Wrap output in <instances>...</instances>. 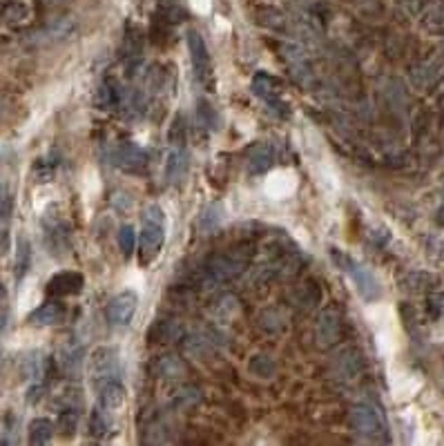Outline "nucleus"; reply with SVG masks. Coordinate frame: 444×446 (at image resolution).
Returning a JSON list of instances; mask_svg holds the SVG:
<instances>
[{
	"mask_svg": "<svg viewBox=\"0 0 444 446\" xmlns=\"http://www.w3.org/2000/svg\"><path fill=\"white\" fill-rule=\"evenodd\" d=\"M331 257H333V261L339 270H344L351 277V282L355 284V288H358L360 297L364 301H377L379 297H382V286H379L373 270H369V268H366L364 263H360L358 259H353L351 254L344 252V250L331 248Z\"/></svg>",
	"mask_w": 444,
	"mask_h": 446,
	"instance_id": "nucleus-1",
	"label": "nucleus"
},
{
	"mask_svg": "<svg viewBox=\"0 0 444 446\" xmlns=\"http://www.w3.org/2000/svg\"><path fill=\"white\" fill-rule=\"evenodd\" d=\"M141 263H152L166 244V214L159 206H148L143 210V228H141Z\"/></svg>",
	"mask_w": 444,
	"mask_h": 446,
	"instance_id": "nucleus-2",
	"label": "nucleus"
},
{
	"mask_svg": "<svg viewBox=\"0 0 444 446\" xmlns=\"http://www.w3.org/2000/svg\"><path fill=\"white\" fill-rule=\"evenodd\" d=\"M246 265H248V254L244 250L214 254L204 268V282L208 286H221L235 279L241 270H246Z\"/></svg>",
	"mask_w": 444,
	"mask_h": 446,
	"instance_id": "nucleus-3",
	"label": "nucleus"
},
{
	"mask_svg": "<svg viewBox=\"0 0 444 446\" xmlns=\"http://www.w3.org/2000/svg\"><path fill=\"white\" fill-rule=\"evenodd\" d=\"M87 373H90V381L96 391H100L105 384H110V381H117L121 377L119 350L114 346L94 348L90 360H87Z\"/></svg>",
	"mask_w": 444,
	"mask_h": 446,
	"instance_id": "nucleus-4",
	"label": "nucleus"
},
{
	"mask_svg": "<svg viewBox=\"0 0 444 446\" xmlns=\"http://www.w3.org/2000/svg\"><path fill=\"white\" fill-rule=\"evenodd\" d=\"M190 157L185 150V136H183V119H176L170 130V150L166 159V178L170 183H181L188 174Z\"/></svg>",
	"mask_w": 444,
	"mask_h": 446,
	"instance_id": "nucleus-5",
	"label": "nucleus"
},
{
	"mask_svg": "<svg viewBox=\"0 0 444 446\" xmlns=\"http://www.w3.org/2000/svg\"><path fill=\"white\" fill-rule=\"evenodd\" d=\"M351 426L355 433H360V435H366V438L377 440L386 435V422L382 413L369 404H360L351 411Z\"/></svg>",
	"mask_w": 444,
	"mask_h": 446,
	"instance_id": "nucleus-6",
	"label": "nucleus"
},
{
	"mask_svg": "<svg viewBox=\"0 0 444 446\" xmlns=\"http://www.w3.org/2000/svg\"><path fill=\"white\" fill-rule=\"evenodd\" d=\"M138 308V295L134 290H123L119 295H114L105 308L107 322L114 328H128L134 320Z\"/></svg>",
	"mask_w": 444,
	"mask_h": 446,
	"instance_id": "nucleus-7",
	"label": "nucleus"
},
{
	"mask_svg": "<svg viewBox=\"0 0 444 446\" xmlns=\"http://www.w3.org/2000/svg\"><path fill=\"white\" fill-rule=\"evenodd\" d=\"M252 92H255V96L261 98L263 103L277 114V117L286 119L290 114V107L286 105V100L282 98V92H279L277 81L273 79V76L259 72L255 79H252Z\"/></svg>",
	"mask_w": 444,
	"mask_h": 446,
	"instance_id": "nucleus-8",
	"label": "nucleus"
},
{
	"mask_svg": "<svg viewBox=\"0 0 444 446\" xmlns=\"http://www.w3.org/2000/svg\"><path fill=\"white\" fill-rule=\"evenodd\" d=\"M112 161L117 168H121L125 172H132V174H138V172L148 170L150 155L141 145H136L132 141H123V143L117 145V150H114Z\"/></svg>",
	"mask_w": 444,
	"mask_h": 446,
	"instance_id": "nucleus-9",
	"label": "nucleus"
},
{
	"mask_svg": "<svg viewBox=\"0 0 444 446\" xmlns=\"http://www.w3.org/2000/svg\"><path fill=\"white\" fill-rule=\"evenodd\" d=\"M188 45H190V56H192V67H195L197 79L204 85H210L212 83V58H210L204 36L199 32H190Z\"/></svg>",
	"mask_w": 444,
	"mask_h": 446,
	"instance_id": "nucleus-10",
	"label": "nucleus"
},
{
	"mask_svg": "<svg viewBox=\"0 0 444 446\" xmlns=\"http://www.w3.org/2000/svg\"><path fill=\"white\" fill-rule=\"evenodd\" d=\"M43 228H45V244L49 248V254H63L70 250V225L54 216V219H49L45 216L43 219Z\"/></svg>",
	"mask_w": 444,
	"mask_h": 446,
	"instance_id": "nucleus-11",
	"label": "nucleus"
},
{
	"mask_svg": "<svg viewBox=\"0 0 444 446\" xmlns=\"http://www.w3.org/2000/svg\"><path fill=\"white\" fill-rule=\"evenodd\" d=\"M341 337V317L335 310H324L315 326V339L320 348H331Z\"/></svg>",
	"mask_w": 444,
	"mask_h": 446,
	"instance_id": "nucleus-12",
	"label": "nucleus"
},
{
	"mask_svg": "<svg viewBox=\"0 0 444 446\" xmlns=\"http://www.w3.org/2000/svg\"><path fill=\"white\" fill-rule=\"evenodd\" d=\"M85 288V279L81 273L76 270H65L58 273L47 282V292L52 297H72V295H81Z\"/></svg>",
	"mask_w": 444,
	"mask_h": 446,
	"instance_id": "nucleus-13",
	"label": "nucleus"
},
{
	"mask_svg": "<svg viewBox=\"0 0 444 446\" xmlns=\"http://www.w3.org/2000/svg\"><path fill=\"white\" fill-rule=\"evenodd\" d=\"M65 320V306L58 299H49L43 306H38L36 310L30 313L27 322L32 326H56Z\"/></svg>",
	"mask_w": 444,
	"mask_h": 446,
	"instance_id": "nucleus-14",
	"label": "nucleus"
},
{
	"mask_svg": "<svg viewBox=\"0 0 444 446\" xmlns=\"http://www.w3.org/2000/svg\"><path fill=\"white\" fill-rule=\"evenodd\" d=\"M83 348L79 346V343H63V346L58 348L56 353V364L63 373H65L67 377H76L81 373V368H83Z\"/></svg>",
	"mask_w": 444,
	"mask_h": 446,
	"instance_id": "nucleus-15",
	"label": "nucleus"
},
{
	"mask_svg": "<svg viewBox=\"0 0 444 446\" xmlns=\"http://www.w3.org/2000/svg\"><path fill=\"white\" fill-rule=\"evenodd\" d=\"M125 395H128V393H125V386L121 384V379L110 381V384H105L103 388L98 391V406H103L105 411L114 413V411L123 409Z\"/></svg>",
	"mask_w": 444,
	"mask_h": 446,
	"instance_id": "nucleus-16",
	"label": "nucleus"
},
{
	"mask_svg": "<svg viewBox=\"0 0 444 446\" xmlns=\"http://www.w3.org/2000/svg\"><path fill=\"white\" fill-rule=\"evenodd\" d=\"M56 433V424L52 422V419L47 417H36L30 422V428H27V442L32 446H43V444H49Z\"/></svg>",
	"mask_w": 444,
	"mask_h": 446,
	"instance_id": "nucleus-17",
	"label": "nucleus"
},
{
	"mask_svg": "<svg viewBox=\"0 0 444 446\" xmlns=\"http://www.w3.org/2000/svg\"><path fill=\"white\" fill-rule=\"evenodd\" d=\"M275 159V150L268 143H257L252 145L250 155H248V172L250 174H261L273 165Z\"/></svg>",
	"mask_w": 444,
	"mask_h": 446,
	"instance_id": "nucleus-18",
	"label": "nucleus"
},
{
	"mask_svg": "<svg viewBox=\"0 0 444 446\" xmlns=\"http://www.w3.org/2000/svg\"><path fill=\"white\" fill-rule=\"evenodd\" d=\"M183 335V326L176 322H157L150 330V339L155 343H168V341H176Z\"/></svg>",
	"mask_w": 444,
	"mask_h": 446,
	"instance_id": "nucleus-19",
	"label": "nucleus"
},
{
	"mask_svg": "<svg viewBox=\"0 0 444 446\" xmlns=\"http://www.w3.org/2000/svg\"><path fill=\"white\" fill-rule=\"evenodd\" d=\"M155 371L163 379H179V377L185 375V364L181 362V357L166 355V357H159L157 360Z\"/></svg>",
	"mask_w": 444,
	"mask_h": 446,
	"instance_id": "nucleus-20",
	"label": "nucleus"
},
{
	"mask_svg": "<svg viewBox=\"0 0 444 446\" xmlns=\"http://www.w3.org/2000/svg\"><path fill=\"white\" fill-rule=\"evenodd\" d=\"M32 265V244L27 237H20L16 244V261H14V277L16 282H22Z\"/></svg>",
	"mask_w": 444,
	"mask_h": 446,
	"instance_id": "nucleus-21",
	"label": "nucleus"
},
{
	"mask_svg": "<svg viewBox=\"0 0 444 446\" xmlns=\"http://www.w3.org/2000/svg\"><path fill=\"white\" fill-rule=\"evenodd\" d=\"M250 373L259 377V379H270L275 373H277V364L270 355H255V357H250Z\"/></svg>",
	"mask_w": 444,
	"mask_h": 446,
	"instance_id": "nucleus-22",
	"label": "nucleus"
},
{
	"mask_svg": "<svg viewBox=\"0 0 444 446\" xmlns=\"http://www.w3.org/2000/svg\"><path fill=\"white\" fill-rule=\"evenodd\" d=\"M221 221H223V206H221V203H217V201L210 203V206H206L204 212L199 214V228L204 232L214 230V228H217Z\"/></svg>",
	"mask_w": 444,
	"mask_h": 446,
	"instance_id": "nucleus-23",
	"label": "nucleus"
},
{
	"mask_svg": "<svg viewBox=\"0 0 444 446\" xmlns=\"http://www.w3.org/2000/svg\"><path fill=\"white\" fill-rule=\"evenodd\" d=\"M112 428V419H110V411H105L103 406H96L90 415V433L94 438H105Z\"/></svg>",
	"mask_w": 444,
	"mask_h": 446,
	"instance_id": "nucleus-24",
	"label": "nucleus"
},
{
	"mask_svg": "<svg viewBox=\"0 0 444 446\" xmlns=\"http://www.w3.org/2000/svg\"><path fill=\"white\" fill-rule=\"evenodd\" d=\"M47 371V360L43 357V353H30L27 357L22 360V373L25 377L30 379H41Z\"/></svg>",
	"mask_w": 444,
	"mask_h": 446,
	"instance_id": "nucleus-25",
	"label": "nucleus"
},
{
	"mask_svg": "<svg viewBox=\"0 0 444 446\" xmlns=\"http://www.w3.org/2000/svg\"><path fill=\"white\" fill-rule=\"evenodd\" d=\"M76 428H79V411L76 409H60V415L56 419V431L63 438H72Z\"/></svg>",
	"mask_w": 444,
	"mask_h": 446,
	"instance_id": "nucleus-26",
	"label": "nucleus"
},
{
	"mask_svg": "<svg viewBox=\"0 0 444 446\" xmlns=\"http://www.w3.org/2000/svg\"><path fill=\"white\" fill-rule=\"evenodd\" d=\"M360 360L362 357L355 353V350H346L337 357V364H339V375H344V379H353L360 371Z\"/></svg>",
	"mask_w": 444,
	"mask_h": 446,
	"instance_id": "nucleus-27",
	"label": "nucleus"
},
{
	"mask_svg": "<svg viewBox=\"0 0 444 446\" xmlns=\"http://www.w3.org/2000/svg\"><path fill=\"white\" fill-rule=\"evenodd\" d=\"M11 214H14V190L5 178H0V221H9Z\"/></svg>",
	"mask_w": 444,
	"mask_h": 446,
	"instance_id": "nucleus-28",
	"label": "nucleus"
},
{
	"mask_svg": "<svg viewBox=\"0 0 444 446\" xmlns=\"http://www.w3.org/2000/svg\"><path fill=\"white\" fill-rule=\"evenodd\" d=\"M119 248H121L125 259H130L134 254V250H136V232H134V228L130 223L121 225V230H119Z\"/></svg>",
	"mask_w": 444,
	"mask_h": 446,
	"instance_id": "nucleus-29",
	"label": "nucleus"
},
{
	"mask_svg": "<svg viewBox=\"0 0 444 446\" xmlns=\"http://www.w3.org/2000/svg\"><path fill=\"white\" fill-rule=\"evenodd\" d=\"M197 119L201 125H206L208 130H217V112H214V107L206 98H201L197 103Z\"/></svg>",
	"mask_w": 444,
	"mask_h": 446,
	"instance_id": "nucleus-30",
	"label": "nucleus"
},
{
	"mask_svg": "<svg viewBox=\"0 0 444 446\" xmlns=\"http://www.w3.org/2000/svg\"><path fill=\"white\" fill-rule=\"evenodd\" d=\"M201 400V393L195 386H181L174 393V404L179 409H188V406H195Z\"/></svg>",
	"mask_w": 444,
	"mask_h": 446,
	"instance_id": "nucleus-31",
	"label": "nucleus"
},
{
	"mask_svg": "<svg viewBox=\"0 0 444 446\" xmlns=\"http://www.w3.org/2000/svg\"><path fill=\"white\" fill-rule=\"evenodd\" d=\"M43 395H45V384H34L30 391H27V402L30 404H38L43 400Z\"/></svg>",
	"mask_w": 444,
	"mask_h": 446,
	"instance_id": "nucleus-32",
	"label": "nucleus"
},
{
	"mask_svg": "<svg viewBox=\"0 0 444 446\" xmlns=\"http://www.w3.org/2000/svg\"><path fill=\"white\" fill-rule=\"evenodd\" d=\"M9 250V232L5 230V228H0V257Z\"/></svg>",
	"mask_w": 444,
	"mask_h": 446,
	"instance_id": "nucleus-33",
	"label": "nucleus"
},
{
	"mask_svg": "<svg viewBox=\"0 0 444 446\" xmlns=\"http://www.w3.org/2000/svg\"><path fill=\"white\" fill-rule=\"evenodd\" d=\"M7 324H9V308L7 306H0V333L7 328Z\"/></svg>",
	"mask_w": 444,
	"mask_h": 446,
	"instance_id": "nucleus-34",
	"label": "nucleus"
},
{
	"mask_svg": "<svg viewBox=\"0 0 444 446\" xmlns=\"http://www.w3.org/2000/svg\"><path fill=\"white\" fill-rule=\"evenodd\" d=\"M7 297V288H5V284L3 282H0V301H3Z\"/></svg>",
	"mask_w": 444,
	"mask_h": 446,
	"instance_id": "nucleus-35",
	"label": "nucleus"
},
{
	"mask_svg": "<svg viewBox=\"0 0 444 446\" xmlns=\"http://www.w3.org/2000/svg\"><path fill=\"white\" fill-rule=\"evenodd\" d=\"M438 223H440V225H444V206L438 210Z\"/></svg>",
	"mask_w": 444,
	"mask_h": 446,
	"instance_id": "nucleus-36",
	"label": "nucleus"
},
{
	"mask_svg": "<svg viewBox=\"0 0 444 446\" xmlns=\"http://www.w3.org/2000/svg\"><path fill=\"white\" fill-rule=\"evenodd\" d=\"M0 368H3V348H0Z\"/></svg>",
	"mask_w": 444,
	"mask_h": 446,
	"instance_id": "nucleus-37",
	"label": "nucleus"
}]
</instances>
